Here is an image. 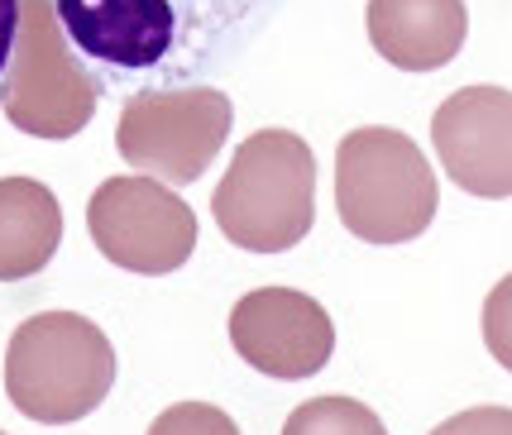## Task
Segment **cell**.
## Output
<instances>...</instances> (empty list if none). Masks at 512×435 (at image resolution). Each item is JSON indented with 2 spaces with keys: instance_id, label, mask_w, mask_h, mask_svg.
Returning a JSON list of instances; mask_svg holds the SVG:
<instances>
[{
  "instance_id": "cell-3",
  "label": "cell",
  "mask_w": 512,
  "mask_h": 435,
  "mask_svg": "<svg viewBox=\"0 0 512 435\" xmlns=\"http://www.w3.org/2000/svg\"><path fill=\"white\" fill-rule=\"evenodd\" d=\"M115 388L106 330L77 311H39L15 326L5 349V397L39 426L91 416Z\"/></svg>"
},
{
  "instance_id": "cell-7",
  "label": "cell",
  "mask_w": 512,
  "mask_h": 435,
  "mask_svg": "<svg viewBox=\"0 0 512 435\" xmlns=\"http://www.w3.org/2000/svg\"><path fill=\"white\" fill-rule=\"evenodd\" d=\"M91 244L125 273H178L197 249V211L168 182L144 173L106 177L87 206Z\"/></svg>"
},
{
  "instance_id": "cell-4",
  "label": "cell",
  "mask_w": 512,
  "mask_h": 435,
  "mask_svg": "<svg viewBox=\"0 0 512 435\" xmlns=\"http://www.w3.org/2000/svg\"><path fill=\"white\" fill-rule=\"evenodd\" d=\"M441 187L426 153L402 130L364 125L335 149V211L364 244H407L436 220Z\"/></svg>"
},
{
  "instance_id": "cell-5",
  "label": "cell",
  "mask_w": 512,
  "mask_h": 435,
  "mask_svg": "<svg viewBox=\"0 0 512 435\" xmlns=\"http://www.w3.org/2000/svg\"><path fill=\"white\" fill-rule=\"evenodd\" d=\"M101 91L67 48L53 0H20V29L0 82V106L15 130L34 139H72L91 125Z\"/></svg>"
},
{
  "instance_id": "cell-6",
  "label": "cell",
  "mask_w": 512,
  "mask_h": 435,
  "mask_svg": "<svg viewBox=\"0 0 512 435\" xmlns=\"http://www.w3.org/2000/svg\"><path fill=\"white\" fill-rule=\"evenodd\" d=\"M235 106L225 91L173 87V91H134L125 96L115 149L144 177L168 187H192L230 139Z\"/></svg>"
},
{
  "instance_id": "cell-2",
  "label": "cell",
  "mask_w": 512,
  "mask_h": 435,
  "mask_svg": "<svg viewBox=\"0 0 512 435\" xmlns=\"http://www.w3.org/2000/svg\"><path fill=\"white\" fill-rule=\"evenodd\" d=\"M221 235L249 254H283L316 225V153L302 134L259 130L235 149L211 196Z\"/></svg>"
},
{
  "instance_id": "cell-11",
  "label": "cell",
  "mask_w": 512,
  "mask_h": 435,
  "mask_svg": "<svg viewBox=\"0 0 512 435\" xmlns=\"http://www.w3.org/2000/svg\"><path fill=\"white\" fill-rule=\"evenodd\" d=\"M63 244V206L34 177H0V283L44 273Z\"/></svg>"
},
{
  "instance_id": "cell-9",
  "label": "cell",
  "mask_w": 512,
  "mask_h": 435,
  "mask_svg": "<svg viewBox=\"0 0 512 435\" xmlns=\"http://www.w3.org/2000/svg\"><path fill=\"white\" fill-rule=\"evenodd\" d=\"M431 144L446 177L469 196H512V91L460 87L431 115Z\"/></svg>"
},
{
  "instance_id": "cell-14",
  "label": "cell",
  "mask_w": 512,
  "mask_h": 435,
  "mask_svg": "<svg viewBox=\"0 0 512 435\" xmlns=\"http://www.w3.org/2000/svg\"><path fill=\"white\" fill-rule=\"evenodd\" d=\"M484 345L512 373V273L484 297Z\"/></svg>"
},
{
  "instance_id": "cell-10",
  "label": "cell",
  "mask_w": 512,
  "mask_h": 435,
  "mask_svg": "<svg viewBox=\"0 0 512 435\" xmlns=\"http://www.w3.org/2000/svg\"><path fill=\"white\" fill-rule=\"evenodd\" d=\"M364 29L379 58L402 72H441L469 34L465 0H369Z\"/></svg>"
},
{
  "instance_id": "cell-13",
  "label": "cell",
  "mask_w": 512,
  "mask_h": 435,
  "mask_svg": "<svg viewBox=\"0 0 512 435\" xmlns=\"http://www.w3.org/2000/svg\"><path fill=\"white\" fill-rule=\"evenodd\" d=\"M149 435H240V426H235V416L211 402H178V407L158 412Z\"/></svg>"
},
{
  "instance_id": "cell-12",
  "label": "cell",
  "mask_w": 512,
  "mask_h": 435,
  "mask_svg": "<svg viewBox=\"0 0 512 435\" xmlns=\"http://www.w3.org/2000/svg\"><path fill=\"white\" fill-rule=\"evenodd\" d=\"M283 435H388V431H383L374 407H364L355 397H340V392H326V397L302 402L288 416Z\"/></svg>"
},
{
  "instance_id": "cell-1",
  "label": "cell",
  "mask_w": 512,
  "mask_h": 435,
  "mask_svg": "<svg viewBox=\"0 0 512 435\" xmlns=\"http://www.w3.org/2000/svg\"><path fill=\"white\" fill-rule=\"evenodd\" d=\"M288 0H53L96 91L201 87L235 67Z\"/></svg>"
},
{
  "instance_id": "cell-15",
  "label": "cell",
  "mask_w": 512,
  "mask_h": 435,
  "mask_svg": "<svg viewBox=\"0 0 512 435\" xmlns=\"http://www.w3.org/2000/svg\"><path fill=\"white\" fill-rule=\"evenodd\" d=\"M431 435H512V407H469L441 421Z\"/></svg>"
},
{
  "instance_id": "cell-8",
  "label": "cell",
  "mask_w": 512,
  "mask_h": 435,
  "mask_svg": "<svg viewBox=\"0 0 512 435\" xmlns=\"http://www.w3.org/2000/svg\"><path fill=\"white\" fill-rule=\"evenodd\" d=\"M230 345L249 369L297 383L326 369L335 326L326 306L297 287H254L230 311Z\"/></svg>"
},
{
  "instance_id": "cell-17",
  "label": "cell",
  "mask_w": 512,
  "mask_h": 435,
  "mask_svg": "<svg viewBox=\"0 0 512 435\" xmlns=\"http://www.w3.org/2000/svg\"><path fill=\"white\" fill-rule=\"evenodd\" d=\"M0 435H5V431H0Z\"/></svg>"
},
{
  "instance_id": "cell-16",
  "label": "cell",
  "mask_w": 512,
  "mask_h": 435,
  "mask_svg": "<svg viewBox=\"0 0 512 435\" xmlns=\"http://www.w3.org/2000/svg\"><path fill=\"white\" fill-rule=\"evenodd\" d=\"M15 29H20V0H0V82H5V67H10Z\"/></svg>"
}]
</instances>
